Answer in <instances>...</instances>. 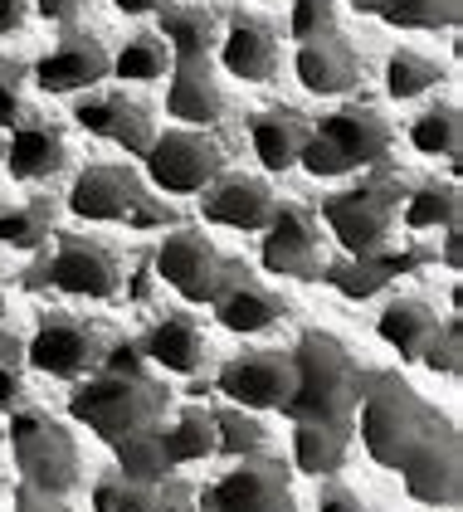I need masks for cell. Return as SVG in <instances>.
I'll use <instances>...</instances> for the list:
<instances>
[{"label":"cell","mask_w":463,"mask_h":512,"mask_svg":"<svg viewBox=\"0 0 463 512\" xmlns=\"http://www.w3.org/2000/svg\"><path fill=\"white\" fill-rule=\"evenodd\" d=\"M356 430L366 454L405 478V493L429 508H459V430L390 371H366L356 395Z\"/></svg>","instance_id":"1"},{"label":"cell","mask_w":463,"mask_h":512,"mask_svg":"<svg viewBox=\"0 0 463 512\" xmlns=\"http://www.w3.org/2000/svg\"><path fill=\"white\" fill-rule=\"evenodd\" d=\"M166 405H171L166 381H156L147 371L132 376V371H103V366L93 376H83V386H74V395H69V415L78 425H88L108 449L117 439L161 430Z\"/></svg>","instance_id":"2"},{"label":"cell","mask_w":463,"mask_h":512,"mask_svg":"<svg viewBox=\"0 0 463 512\" xmlns=\"http://www.w3.org/2000/svg\"><path fill=\"white\" fill-rule=\"evenodd\" d=\"M293 395L283 405L288 420H332L356 425V395H361V366L351 352L322 327H312L293 347Z\"/></svg>","instance_id":"3"},{"label":"cell","mask_w":463,"mask_h":512,"mask_svg":"<svg viewBox=\"0 0 463 512\" xmlns=\"http://www.w3.org/2000/svg\"><path fill=\"white\" fill-rule=\"evenodd\" d=\"M386 157H390V122L376 108L351 103V108H337V113L312 122L298 166L308 171L312 181H337V176L371 171Z\"/></svg>","instance_id":"4"},{"label":"cell","mask_w":463,"mask_h":512,"mask_svg":"<svg viewBox=\"0 0 463 512\" xmlns=\"http://www.w3.org/2000/svg\"><path fill=\"white\" fill-rule=\"evenodd\" d=\"M400 200H405V176L390 171L386 161H381V166L361 171L356 186L322 200V215L317 220H327L332 239L347 249L351 259H361V254H381L386 249V235H390V225H395Z\"/></svg>","instance_id":"5"},{"label":"cell","mask_w":463,"mask_h":512,"mask_svg":"<svg viewBox=\"0 0 463 512\" xmlns=\"http://www.w3.org/2000/svg\"><path fill=\"white\" fill-rule=\"evenodd\" d=\"M10 459L20 469V483H30L39 493L64 498L78 483V444L59 420H49L44 410L25 405L10 415Z\"/></svg>","instance_id":"6"},{"label":"cell","mask_w":463,"mask_h":512,"mask_svg":"<svg viewBox=\"0 0 463 512\" xmlns=\"http://www.w3.org/2000/svg\"><path fill=\"white\" fill-rule=\"evenodd\" d=\"M142 166L161 196H200L225 171V152L205 127H166L142 152Z\"/></svg>","instance_id":"7"},{"label":"cell","mask_w":463,"mask_h":512,"mask_svg":"<svg viewBox=\"0 0 463 512\" xmlns=\"http://www.w3.org/2000/svg\"><path fill=\"white\" fill-rule=\"evenodd\" d=\"M195 512H298L293 503V473L273 454L234 459L205 493L195 488Z\"/></svg>","instance_id":"8"},{"label":"cell","mask_w":463,"mask_h":512,"mask_svg":"<svg viewBox=\"0 0 463 512\" xmlns=\"http://www.w3.org/2000/svg\"><path fill=\"white\" fill-rule=\"evenodd\" d=\"M259 264L264 274L278 278H322L327 259H322V220L303 200H278L269 225L259 230Z\"/></svg>","instance_id":"9"},{"label":"cell","mask_w":463,"mask_h":512,"mask_svg":"<svg viewBox=\"0 0 463 512\" xmlns=\"http://www.w3.org/2000/svg\"><path fill=\"white\" fill-rule=\"evenodd\" d=\"M25 366L49 381H83L103 366V337L74 313H39L35 337L25 342Z\"/></svg>","instance_id":"10"},{"label":"cell","mask_w":463,"mask_h":512,"mask_svg":"<svg viewBox=\"0 0 463 512\" xmlns=\"http://www.w3.org/2000/svg\"><path fill=\"white\" fill-rule=\"evenodd\" d=\"M215 386L239 410H283L293 395V356L273 347H249L220 366Z\"/></svg>","instance_id":"11"},{"label":"cell","mask_w":463,"mask_h":512,"mask_svg":"<svg viewBox=\"0 0 463 512\" xmlns=\"http://www.w3.org/2000/svg\"><path fill=\"white\" fill-rule=\"evenodd\" d=\"M49 283L59 293H74V298L117 303V293H122V259L103 239L59 235V249L49 259Z\"/></svg>","instance_id":"12"},{"label":"cell","mask_w":463,"mask_h":512,"mask_svg":"<svg viewBox=\"0 0 463 512\" xmlns=\"http://www.w3.org/2000/svg\"><path fill=\"white\" fill-rule=\"evenodd\" d=\"M210 313L215 322L234 332V337H254V332H269L273 322L288 317V303L254 283V269L239 264V259H220V283H215V298H210Z\"/></svg>","instance_id":"13"},{"label":"cell","mask_w":463,"mask_h":512,"mask_svg":"<svg viewBox=\"0 0 463 512\" xmlns=\"http://www.w3.org/2000/svg\"><path fill=\"white\" fill-rule=\"evenodd\" d=\"M220 249L205 239V230H171L161 239V249L152 254V269L166 288H176L186 303H210L215 283H220Z\"/></svg>","instance_id":"14"},{"label":"cell","mask_w":463,"mask_h":512,"mask_svg":"<svg viewBox=\"0 0 463 512\" xmlns=\"http://www.w3.org/2000/svg\"><path fill=\"white\" fill-rule=\"evenodd\" d=\"M30 79H35L39 93H93L98 83L108 79V49H103L98 35L64 30L30 64Z\"/></svg>","instance_id":"15"},{"label":"cell","mask_w":463,"mask_h":512,"mask_svg":"<svg viewBox=\"0 0 463 512\" xmlns=\"http://www.w3.org/2000/svg\"><path fill=\"white\" fill-rule=\"evenodd\" d=\"M200 220L205 225H220V230H244V235H259L273 215V191L269 181L249 176V171H220L205 191H200Z\"/></svg>","instance_id":"16"},{"label":"cell","mask_w":463,"mask_h":512,"mask_svg":"<svg viewBox=\"0 0 463 512\" xmlns=\"http://www.w3.org/2000/svg\"><path fill=\"white\" fill-rule=\"evenodd\" d=\"M74 122L88 137L122 147L127 157H142L156 137L147 103H137V98H127V93H83L74 103Z\"/></svg>","instance_id":"17"},{"label":"cell","mask_w":463,"mask_h":512,"mask_svg":"<svg viewBox=\"0 0 463 512\" xmlns=\"http://www.w3.org/2000/svg\"><path fill=\"white\" fill-rule=\"evenodd\" d=\"M147 196L142 176L132 166H117V161H93L78 171V181L69 186V210L74 220H108V225H122L127 210Z\"/></svg>","instance_id":"18"},{"label":"cell","mask_w":463,"mask_h":512,"mask_svg":"<svg viewBox=\"0 0 463 512\" xmlns=\"http://www.w3.org/2000/svg\"><path fill=\"white\" fill-rule=\"evenodd\" d=\"M215 49H220L225 74L239 83H269L278 74V30H273L264 15L234 10L230 25L215 40Z\"/></svg>","instance_id":"19"},{"label":"cell","mask_w":463,"mask_h":512,"mask_svg":"<svg viewBox=\"0 0 463 512\" xmlns=\"http://www.w3.org/2000/svg\"><path fill=\"white\" fill-rule=\"evenodd\" d=\"M0 161H5L10 181H25V186L59 176V171L69 166L64 127H59L54 118H20L15 127H10V142H5Z\"/></svg>","instance_id":"20"},{"label":"cell","mask_w":463,"mask_h":512,"mask_svg":"<svg viewBox=\"0 0 463 512\" xmlns=\"http://www.w3.org/2000/svg\"><path fill=\"white\" fill-rule=\"evenodd\" d=\"M293 74L317 98H342L361 83V64L342 35H322V40H303L293 49Z\"/></svg>","instance_id":"21"},{"label":"cell","mask_w":463,"mask_h":512,"mask_svg":"<svg viewBox=\"0 0 463 512\" xmlns=\"http://www.w3.org/2000/svg\"><path fill=\"white\" fill-rule=\"evenodd\" d=\"M166 113L186 127H210L225 118V93L210 69V59H171V83H166Z\"/></svg>","instance_id":"22"},{"label":"cell","mask_w":463,"mask_h":512,"mask_svg":"<svg viewBox=\"0 0 463 512\" xmlns=\"http://www.w3.org/2000/svg\"><path fill=\"white\" fill-rule=\"evenodd\" d=\"M137 352L147 356L152 366L171 371V376H195L205 366V332H200V322L191 313H166L142 332Z\"/></svg>","instance_id":"23"},{"label":"cell","mask_w":463,"mask_h":512,"mask_svg":"<svg viewBox=\"0 0 463 512\" xmlns=\"http://www.w3.org/2000/svg\"><path fill=\"white\" fill-rule=\"evenodd\" d=\"M308 127L312 122L303 118L298 108H264V113H254V118H249V147H254L259 166H264L269 176L293 171L298 157H303Z\"/></svg>","instance_id":"24"},{"label":"cell","mask_w":463,"mask_h":512,"mask_svg":"<svg viewBox=\"0 0 463 512\" xmlns=\"http://www.w3.org/2000/svg\"><path fill=\"white\" fill-rule=\"evenodd\" d=\"M356 425H332V420H293V469L308 478H337L347 464Z\"/></svg>","instance_id":"25"},{"label":"cell","mask_w":463,"mask_h":512,"mask_svg":"<svg viewBox=\"0 0 463 512\" xmlns=\"http://www.w3.org/2000/svg\"><path fill=\"white\" fill-rule=\"evenodd\" d=\"M439 327V313L429 308L425 298H390L381 317H376V337L386 342L390 352H400V361H420Z\"/></svg>","instance_id":"26"},{"label":"cell","mask_w":463,"mask_h":512,"mask_svg":"<svg viewBox=\"0 0 463 512\" xmlns=\"http://www.w3.org/2000/svg\"><path fill=\"white\" fill-rule=\"evenodd\" d=\"M156 35L171 49V59H210L220 40V25L200 5H161L156 10Z\"/></svg>","instance_id":"27"},{"label":"cell","mask_w":463,"mask_h":512,"mask_svg":"<svg viewBox=\"0 0 463 512\" xmlns=\"http://www.w3.org/2000/svg\"><path fill=\"white\" fill-rule=\"evenodd\" d=\"M463 196L454 181H420V186H405V200H400V220L405 230H454L459 225Z\"/></svg>","instance_id":"28"},{"label":"cell","mask_w":463,"mask_h":512,"mask_svg":"<svg viewBox=\"0 0 463 512\" xmlns=\"http://www.w3.org/2000/svg\"><path fill=\"white\" fill-rule=\"evenodd\" d=\"M161 454H166L171 469L195 464V459H215V425H210V410H200V405L176 410V420L161 430Z\"/></svg>","instance_id":"29"},{"label":"cell","mask_w":463,"mask_h":512,"mask_svg":"<svg viewBox=\"0 0 463 512\" xmlns=\"http://www.w3.org/2000/svg\"><path fill=\"white\" fill-rule=\"evenodd\" d=\"M108 74H117L122 83H156L171 74V49L161 44L156 30H137L122 40L117 54H108Z\"/></svg>","instance_id":"30"},{"label":"cell","mask_w":463,"mask_h":512,"mask_svg":"<svg viewBox=\"0 0 463 512\" xmlns=\"http://www.w3.org/2000/svg\"><path fill=\"white\" fill-rule=\"evenodd\" d=\"M410 147L420 157H444V161H459L463 147V113L454 103H429L420 118L410 122Z\"/></svg>","instance_id":"31"},{"label":"cell","mask_w":463,"mask_h":512,"mask_svg":"<svg viewBox=\"0 0 463 512\" xmlns=\"http://www.w3.org/2000/svg\"><path fill=\"white\" fill-rule=\"evenodd\" d=\"M210 425H215V454H225V459H254L269 449V430L254 415H244L239 405L210 410Z\"/></svg>","instance_id":"32"},{"label":"cell","mask_w":463,"mask_h":512,"mask_svg":"<svg viewBox=\"0 0 463 512\" xmlns=\"http://www.w3.org/2000/svg\"><path fill=\"white\" fill-rule=\"evenodd\" d=\"M54 230V200L35 196L25 205H0V244L10 249H39Z\"/></svg>","instance_id":"33"},{"label":"cell","mask_w":463,"mask_h":512,"mask_svg":"<svg viewBox=\"0 0 463 512\" xmlns=\"http://www.w3.org/2000/svg\"><path fill=\"white\" fill-rule=\"evenodd\" d=\"M439 83H444V69L420 49H395L386 59V93L400 98V103L425 98L429 88H439Z\"/></svg>","instance_id":"34"},{"label":"cell","mask_w":463,"mask_h":512,"mask_svg":"<svg viewBox=\"0 0 463 512\" xmlns=\"http://www.w3.org/2000/svg\"><path fill=\"white\" fill-rule=\"evenodd\" d=\"M113 454H117V473H122V478H132V483H161V478L171 473L166 454H161V430L117 439Z\"/></svg>","instance_id":"35"},{"label":"cell","mask_w":463,"mask_h":512,"mask_svg":"<svg viewBox=\"0 0 463 512\" xmlns=\"http://www.w3.org/2000/svg\"><path fill=\"white\" fill-rule=\"evenodd\" d=\"M395 259H400V254H361V259H347L342 269H322V278H332L347 298H371V293L386 288L390 274L400 269Z\"/></svg>","instance_id":"36"},{"label":"cell","mask_w":463,"mask_h":512,"mask_svg":"<svg viewBox=\"0 0 463 512\" xmlns=\"http://www.w3.org/2000/svg\"><path fill=\"white\" fill-rule=\"evenodd\" d=\"M463 0H386L381 20L395 30H449L459 25Z\"/></svg>","instance_id":"37"},{"label":"cell","mask_w":463,"mask_h":512,"mask_svg":"<svg viewBox=\"0 0 463 512\" xmlns=\"http://www.w3.org/2000/svg\"><path fill=\"white\" fill-rule=\"evenodd\" d=\"M288 35H293V44L337 35V0H293V10H288Z\"/></svg>","instance_id":"38"},{"label":"cell","mask_w":463,"mask_h":512,"mask_svg":"<svg viewBox=\"0 0 463 512\" xmlns=\"http://www.w3.org/2000/svg\"><path fill=\"white\" fill-rule=\"evenodd\" d=\"M25 395V342L0 327V410H15Z\"/></svg>","instance_id":"39"},{"label":"cell","mask_w":463,"mask_h":512,"mask_svg":"<svg viewBox=\"0 0 463 512\" xmlns=\"http://www.w3.org/2000/svg\"><path fill=\"white\" fill-rule=\"evenodd\" d=\"M425 361L429 371H439V376H459V366H463V337H459V322L449 317L444 327H434V337H429V347H425Z\"/></svg>","instance_id":"40"},{"label":"cell","mask_w":463,"mask_h":512,"mask_svg":"<svg viewBox=\"0 0 463 512\" xmlns=\"http://www.w3.org/2000/svg\"><path fill=\"white\" fill-rule=\"evenodd\" d=\"M25 79H30V69L20 59L0 54V127H15L25 113Z\"/></svg>","instance_id":"41"},{"label":"cell","mask_w":463,"mask_h":512,"mask_svg":"<svg viewBox=\"0 0 463 512\" xmlns=\"http://www.w3.org/2000/svg\"><path fill=\"white\" fill-rule=\"evenodd\" d=\"M152 512H195V488L166 473L152 488Z\"/></svg>","instance_id":"42"},{"label":"cell","mask_w":463,"mask_h":512,"mask_svg":"<svg viewBox=\"0 0 463 512\" xmlns=\"http://www.w3.org/2000/svg\"><path fill=\"white\" fill-rule=\"evenodd\" d=\"M317 512H366V503L351 493L347 483H332L322 478V493H317Z\"/></svg>","instance_id":"43"},{"label":"cell","mask_w":463,"mask_h":512,"mask_svg":"<svg viewBox=\"0 0 463 512\" xmlns=\"http://www.w3.org/2000/svg\"><path fill=\"white\" fill-rule=\"evenodd\" d=\"M10 512H69V503L54 498V493H39V488H30V483H20L15 498H10Z\"/></svg>","instance_id":"44"},{"label":"cell","mask_w":463,"mask_h":512,"mask_svg":"<svg viewBox=\"0 0 463 512\" xmlns=\"http://www.w3.org/2000/svg\"><path fill=\"white\" fill-rule=\"evenodd\" d=\"M171 220H176V215H171L161 200L142 196L132 210H127V220H122V225H132V230H156V225H171Z\"/></svg>","instance_id":"45"},{"label":"cell","mask_w":463,"mask_h":512,"mask_svg":"<svg viewBox=\"0 0 463 512\" xmlns=\"http://www.w3.org/2000/svg\"><path fill=\"white\" fill-rule=\"evenodd\" d=\"M117 493H122V473L108 469L93 483V512H117Z\"/></svg>","instance_id":"46"},{"label":"cell","mask_w":463,"mask_h":512,"mask_svg":"<svg viewBox=\"0 0 463 512\" xmlns=\"http://www.w3.org/2000/svg\"><path fill=\"white\" fill-rule=\"evenodd\" d=\"M44 20H54V25H74L78 20V10L88 5V0H30Z\"/></svg>","instance_id":"47"},{"label":"cell","mask_w":463,"mask_h":512,"mask_svg":"<svg viewBox=\"0 0 463 512\" xmlns=\"http://www.w3.org/2000/svg\"><path fill=\"white\" fill-rule=\"evenodd\" d=\"M25 20H30V0H0V35L25 30Z\"/></svg>","instance_id":"48"},{"label":"cell","mask_w":463,"mask_h":512,"mask_svg":"<svg viewBox=\"0 0 463 512\" xmlns=\"http://www.w3.org/2000/svg\"><path fill=\"white\" fill-rule=\"evenodd\" d=\"M122 15H156L161 5H171V0H113Z\"/></svg>","instance_id":"49"},{"label":"cell","mask_w":463,"mask_h":512,"mask_svg":"<svg viewBox=\"0 0 463 512\" xmlns=\"http://www.w3.org/2000/svg\"><path fill=\"white\" fill-rule=\"evenodd\" d=\"M444 264H449V269H459L463 259H459V225H454V230H444Z\"/></svg>","instance_id":"50"},{"label":"cell","mask_w":463,"mask_h":512,"mask_svg":"<svg viewBox=\"0 0 463 512\" xmlns=\"http://www.w3.org/2000/svg\"><path fill=\"white\" fill-rule=\"evenodd\" d=\"M347 5L356 15H381V10H386V0H347Z\"/></svg>","instance_id":"51"},{"label":"cell","mask_w":463,"mask_h":512,"mask_svg":"<svg viewBox=\"0 0 463 512\" xmlns=\"http://www.w3.org/2000/svg\"><path fill=\"white\" fill-rule=\"evenodd\" d=\"M0 317H5V288H0Z\"/></svg>","instance_id":"52"},{"label":"cell","mask_w":463,"mask_h":512,"mask_svg":"<svg viewBox=\"0 0 463 512\" xmlns=\"http://www.w3.org/2000/svg\"><path fill=\"white\" fill-rule=\"evenodd\" d=\"M264 5H269V0H264Z\"/></svg>","instance_id":"53"}]
</instances>
